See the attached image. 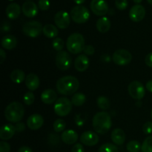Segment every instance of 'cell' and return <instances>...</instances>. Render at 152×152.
<instances>
[{"instance_id": "6da1fadb", "label": "cell", "mask_w": 152, "mask_h": 152, "mask_svg": "<svg viewBox=\"0 0 152 152\" xmlns=\"http://www.w3.org/2000/svg\"><path fill=\"white\" fill-rule=\"evenodd\" d=\"M56 90L60 94L70 96L76 94L80 87L78 79L73 76H65L57 80L56 84Z\"/></svg>"}, {"instance_id": "7a4b0ae2", "label": "cell", "mask_w": 152, "mask_h": 152, "mask_svg": "<svg viewBox=\"0 0 152 152\" xmlns=\"http://www.w3.org/2000/svg\"><path fill=\"white\" fill-rule=\"evenodd\" d=\"M92 124L96 133L105 134L111 129L112 126L111 116L105 111L96 113L93 117Z\"/></svg>"}, {"instance_id": "3957f363", "label": "cell", "mask_w": 152, "mask_h": 152, "mask_svg": "<svg viewBox=\"0 0 152 152\" xmlns=\"http://www.w3.org/2000/svg\"><path fill=\"white\" fill-rule=\"evenodd\" d=\"M25 115L23 105L19 102H13L9 104L4 110V117L10 123L20 122Z\"/></svg>"}, {"instance_id": "277c9868", "label": "cell", "mask_w": 152, "mask_h": 152, "mask_svg": "<svg viewBox=\"0 0 152 152\" xmlns=\"http://www.w3.org/2000/svg\"><path fill=\"white\" fill-rule=\"evenodd\" d=\"M85 39L81 34L74 33L68 37L66 47L68 51L73 54H78L83 51L85 48Z\"/></svg>"}, {"instance_id": "5b68a950", "label": "cell", "mask_w": 152, "mask_h": 152, "mask_svg": "<svg viewBox=\"0 0 152 152\" xmlns=\"http://www.w3.org/2000/svg\"><path fill=\"white\" fill-rule=\"evenodd\" d=\"M71 19L77 24L86 23L90 18L88 9L83 5H77L71 10Z\"/></svg>"}, {"instance_id": "8992f818", "label": "cell", "mask_w": 152, "mask_h": 152, "mask_svg": "<svg viewBox=\"0 0 152 152\" xmlns=\"http://www.w3.org/2000/svg\"><path fill=\"white\" fill-rule=\"evenodd\" d=\"M72 102L66 97H60L56 101L53 106L54 112L59 117H65L72 110Z\"/></svg>"}, {"instance_id": "52a82bcc", "label": "cell", "mask_w": 152, "mask_h": 152, "mask_svg": "<svg viewBox=\"0 0 152 152\" xmlns=\"http://www.w3.org/2000/svg\"><path fill=\"white\" fill-rule=\"evenodd\" d=\"M22 31L27 37L36 38L41 34L42 31H43V27L38 21H31L26 22L23 25Z\"/></svg>"}, {"instance_id": "ba28073f", "label": "cell", "mask_w": 152, "mask_h": 152, "mask_svg": "<svg viewBox=\"0 0 152 152\" xmlns=\"http://www.w3.org/2000/svg\"><path fill=\"white\" fill-rule=\"evenodd\" d=\"M113 62L117 65L124 66L127 65L132 62V55L129 50L125 49H120L117 50L113 53L112 56Z\"/></svg>"}, {"instance_id": "9c48e42d", "label": "cell", "mask_w": 152, "mask_h": 152, "mask_svg": "<svg viewBox=\"0 0 152 152\" xmlns=\"http://www.w3.org/2000/svg\"><path fill=\"white\" fill-rule=\"evenodd\" d=\"M72 64V59L68 52L61 50L56 56V65L61 71H67L69 69Z\"/></svg>"}, {"instance_id": "30bf717a", "label": "cell", "mask_w": 152, "mask_h": 152, "mask_svg": "<svg viewBox=\"0 0 152 152\" xmlns=\"http://www.w3.org/2000/svg\"><path fill=\"white\" fill-rule=\"evenodd\" d=\"M128 91H129V95L133 99H137V100L142 99L145 94V90L143 85L140 82L137 81V80L132 82L129 85Z\"/></svg>"}, {"instance_id": "8fae6325", "label": "cell", "mask_w": 152, "mask_h": 152, "mask_svg": "<svg viewBox=\"0 0 152 152\" xmlns=\"http://www.w3.org/2000/svg\"><path fill=\"white\" fill-rule=\"evenodd\" d=\"M91 10L96 16H105L108 11V6L105 0H91Z\"/></svg>"}, {"instance_id": "7c38bea8", "label": "cell", "mask_w": 152, "mask_h": 152, "mask_svg": "<svg viewBox=\"0 0 152 152\" xmlns=\"http://www.w3.org/2000/svg\"><path fill=\"white\" fill-rule=\"evenodd\" d=\"M71 22V16L65 10L58 11L54 16V22L58 28L65 29L68 28Z\"/></svg>"}, {"instance_id": "4fadbf2b", "label": "cell", "mask_w": 152, "mask_h": 152, "mask_svg": "<svg viewBox=\"0 0 152 152\" xmlns=\"http://www.w3.org/2000/svg\"><path fill=\"white\" fill-rule=\"evenodd\" d=\"M99 140V136L91 131L85 132L80 137V142L87 146H94L98 143Z\"/></svg>"}, {"instance_id": "5bb4252c", "label": "cell", "mask_w": 152, "mask_h": 152, "mask_svg": "<svg viewBox=\"0 0 152 152\" xmlns=\"http://www.w3.org/2000/svg\"><path fill=\"white\" fill-rule=\"evenodd\" d=\"M145 16V9L141 4H135L129 11V17L133 22H139L144 19Z\"/></svg>"}, {"instance_id": "9a60e30c", "label": "cell", "mask_w": 152, "mask_h": 152, "mask_svg": "<svg viewBox=\"0 0 152 152\" xmlns=\"http://www.w3.org/2000/svg\"><path fill=\"white\" fill-rule=\"evenodd\" d=\"M44 124V119L42 115L38 114H34L30 116L27 120L28 127L31 130L36 131L39 129Z\"/></svg>"}, {"instance_id": "2e32d148", "label": "cell", "mask_w": 152, "mask_h": 152, "mask_svg": "<svg viewBox=\"0 0 152 152\" xmlns=\"http://www.w3.org/2000/svg\"><path fill=\"white\" fill-rule=\"evenodd\" d=\"M22 11L27 17L34 18L38 13V7L34 1H28L22 4Z\"/></svg>"}, {"instance_id": "e0dca14e", "label": "cell", "mask_w": 152, "mask_h": 152, "mask_svg": "<svg viewBox=\"0 0 152 152\" xmlns=\"http://www.w3.org/2000/svg\"><path fill=\"white\" fill-rule=\"evenodd\" d=\"M90 61L86 54H80L76 58L74 62V66L79 72H84L88 68Z\"/></svg>"}, {"instance_id": "ac0fdd59", "label": "cell", "mask_w": 152, "mask_h": 152, "mask_svg": "<svg viewBox=\"0 0 152 152\" xmlns=\"http://www.w3.org/2000/svg\"><path fill=\"white\" fill-rule=\"evenodd\" d=\"M61 140L65 144L72 145V144L76 143L78 140V134L72 129L65 130L62 132V135H61Z\"/></svg>"}, {"instance_id": "d6986e66", "label": "cell", "mask_w": 152, "mask_h": 152, "mask_svg": "<svg viewBox=\"0 0 152 152\" xmlns=\"http://www.w3.org/2000/svg\"><path fill=\"white\" fill-rule=\"evenodd\" d=\"M15 126L12 124H5L0 129V138L1 140H8L11 139L16 133Z\"/></svg>"}, {"instance_id": "ffe728a7", "label": "cell", "mask_w": 152, "mask_h": 152, "mask_svg": "<svg viewBox=\"0 0 152 152\" xmlns=\"http://www.w3.org/2000/svg\"><path fill=\"white\" fill-rule=\"evenodd\" d=\"M26 87L31 91H36L40 85V80L38 76L35 74H29L25 78Z\"/></svg>"}, {"instance_id": "44dd1931", "label": "cell", "mask_w": 152, "mask_h": 152, "mask_svg": "<svg viewBox=\"0 0 152 152\" xmlns=\"http://www.w3.org/2000/svg\"><path fill=\"white\" fill-rule=\"evenodd\" d=\"M57 94L56 91L53 89H46L41 94V99L42 102L48 105L53 104V102H56L57 100Z\"/></svg>"}, {"instance_id": "7402d4cb", "label": "cell", "mask_w": 152, "mask_h": 152, "mask_svg": "<svg viewBox=\"0 0 152 152\" xmlns=\"http://www.w3.org/2000/svg\"><path fill=\"white\" fill-rule=\"evenodd\" d=\"M6 15L10 19H16L21 13V7L17 3H10L6 7Z\"/></svg>"}, {"instance_id": "603a6c76", "label": "cell", "mask_w": 152, "mask_h": 152, "mask_svg": "<svg viewBox=\"0 0 152 152\" xmlns=\"http://www.w3.org/2000/svg\"><path fill=\"white\" fill-rule=\"evenodd\" d=\"M111 140L117 145H122L126 140V134L121 129H115L111 132Z\"/></svg>"}, {"instance_id": "cb8c5ba5", "label": "cell", "mask_w": 152, "mask_h": 152, "mask_svg": "<svg viewBox=\"0 0 152 152\" xmlns=\"http://www.w3.org/2000/svg\"><path fill=\"white\" fill-rule=\"evenodd\" d=\"M1 46L6 50H12L15 48L17 45V39L11 34L6 35L1 39Z\"/></svg>"}, {"instance_id": "d4e9b609", "label": "cell", "mask_w": 152, "mask_h": 152, "mask_svg": "<svg viewBox=\"0 0 152 152\" xmlns=\"http://www.w3.org/2000/svg\"><path fill=\"white\" fill-rule=\"evenodd\" d=\"M96 27L99 32L105 34V33L108 32L111 28V21L109 20L108 17L102 16L97 20Z\"/></svg>"}, {"instance_id": "484cf974", "label": "cell", "mask_w": 152, "mask_h": 152, "mask_svg": "<svg viewBox=\"0 0 152 152\" xmlns=\"http://www.w3.org/2000/svg\"><path fill=\"white\" fill-rule=\"evenodd\" d=\"M43 34L48 38H55L58 36L59 31L55 25L52 24H47L43 27Z\"/></svg>"}, {"instance_id": "4316f807", "label": "cell", "mask_w": 152, "mask_h": 152, "mask_svg": "<svg viewBox=\"0 0 152 152\" xmlns=\"http://www.w3.org/2000/svg\"><path fill=\"white\" fill-rule=\"evenodd\" d=\"M10 78L12 81L16 84H20L24 80H25V74L22 70L16 69L13 70L10 74Z\"/></svg>"}, {"instance_id": "83f0119b", "label": "cell", "mask_w": 152, "mask_h": 152, "mask_svg": "<svg viewBox=\"0 0 152 152\" xmlns=\"http://www.w3.org/2000/svg\"><path fill=\"white\" fill-rule=\"evenodd\" d=\"M86 101V96L83 93H76L71 97V102L75 106H82Z\"/></svg>"}, {"instance_id": "f1b7e54d", "label": "cell", "mask_w": 152, "mask_h": 152, "mask_svg": "<svg viewBox=\"0 0 152 152\" xmlns=\"http://www.w3.org/2000/svg\"><path fill=\"white\" fill-rule=\"evenodd\" d=\"M142 145L138 141L132 140L126 145V149L129 152H139L141 150Z\"/></svg>"}, {"instance_id": "f546056e", "label": "cell", "mask_w": 152, "mask_h": 152, "mask_svg": "<svg viewBox=\"0 0 152 152\" xmlns=\"http://www.w3.org/2000/svg\"><path fill=\"white\" fill-rule=\"evenodd\" d=\"M96 103H97L99 108L102 110H107L110 108V101L105 96H99L98 97L97 100H96Z\"/></svg>"}, {"instance_id": "4dcf8cb0", "label": "cell", "mask_w": 152, "mask_h": 152, "mask_svg": "<svg viewBox=\"0 0 152 152\" xmlns=\"http://www.w3.org/2000/svg\"><path fill=\"white\" fill-rule=\"evenodd\" d=\"M98 152H119V149L113 143H105L99 147Z\"/></svg>"}, {"instance_id": "1f68e13d", "label": "cell", "mask_w": 152, "mask_h": 152, "mask_svg": "<svg viewBox=\"0 0 152 152\" xmlns=\"http://www.w3.org/2000/svg\"><path fill=\"white\" fill-rule=\"evenodd\" d=\"M53 130L56 132H61L65 129V127H66V123H65V120H63L62 119H57V120H55V122L53 123Z\"/></svg>"}, {"instance_id": "d6a6232c", "label": "cell", "mask_w": 152, "mask_h": 152, "mask_svg": "<svg viewBox=\"0 0 152 152\" xmlns=\"http://www.w3.org/2000/svg\"><path fill=\"white\" fill-rule=\"evenodd\" d=\"M141 150L142 152H152V136H148L142 142Z\"/></svg>"}, {"instance_id": "836d02e7", "label": "cell", "mask_w": 152, "mask_h": 152, "mask_svg": "<svg viewBox=\"0 0 152 152\" xmlns=\"http://www.w3.org/2000/svg\"><path fill=\"white\" fill-rule=\"evenodd\" d=\"M52 46L53 49L57 51H61L65 46V42L61 38H56L52 42Z\"/></svg>"}, {"instance_id": "e575fe53", "label": "cell", "mask_w": 152, "mask_h": 152, "mask_svg": "<svg viewBox=\"0 0 152 152\" xmlns=\"http://www.w3.org/2000/svg\"><path fill=\"white\" fill-rule=\"evenodd\" d=\"M35 100V96H34V93L29 91L27 92L23 96V101L25 102V105H32Z\"/></svg>"}, {"instance_id": "d590c367", "label": "cell", "mask_w": 152, "mask_h": 152, "mask_svg": "<svg viewBox=\"0 0 152 152\" xmlns=\"http://www.w3.org/2000/svg\"><path fill=\"white\" fill-rule=\"evenodd\" d=\"M115 5L118 10H126L128 7L127 0H115Z\"/></svg>"}, {"instance_id": "8d00e7d4", "label": "cell", "mask_w": 152, "mask_h": 152, "mask_svg": "<svg viewBox=\"0 0 152 152\" xmlns=\"http://www.w3.org/2000/svg\"><path fill=\"white\" fill-rule=\"evenodd\" d=\"M38 7L42 10H48L50 7V2L48 0H39L38 2Z\"/></svg>"}, {"instance_id": "74e56055", "label": "cell", "mask_w": 152, "mask_h": 152, "mask_svg": "<svg viewBox=\"0 0 152 152\" xmlns=\"http://www.w3.org/2000/svg\"><path fill=\"white\" fill-rule=\"evenodd\" d=\"M142 131L145 134H152V122H147L142 126Z\"/></svg>"}, {"instance_id": "f35d334b", "label": "cell", "mask_w": 152, "mask_h": 152, "mask_svg": "<svg viewBox=\"0 0 152 152\" xmlns=\"http://www.w3.org/2000/svg\"><path fill=\"white\" fill-rule=\"evenodd\" d=\"M74 120H75L76 125H77V126H80V127L84 126L85 123H86V118H84L81 114L76 115Z\"/></svg>"}, {"instance_id": "ab89813d", "label": "cell", "mask_w": 152, "mask_h": 152, "mask_svg": "<svg viewBox=\"0 0 152 152\" xmlns=\"http://www.w3.org/2000/svg\"><path fill=\"white\" fill-rule=\"evenodd\" d=\"M0 152H10V145L4 141L0 142Z\"/></svg>"}, {"instance_id": "60d3db41", "label": "cell", "mask_w": 152, "mask_h": 152, "mask_svg": "<svg viewBox=\"0 0 152 152\" xmlns=\"http://www.w3.org/2000/svg\"><path fill=\"white\" fill-rule=\"evenodd\" d=\"M83 52H84L86 55H89V56H91V55H93L94 53H95V49L93 45H88L85 46L84 49H83Z\"/></svg>"}, {"instance_id": "b9f144b4", "label": "cell", "mask_w": 152, "mask_h": 152, "mask_svg": "<svg viewBox=\"0 0 152 152\" xmlns=\"http://www.w3.org/2000/svg\"><path fill=\"white\" fill-rule=\"evenodd\" d=\"M71 152H84V148L81 143H77L71 148Z\"/></svg>"}, {"instance_id": "7bdbcfd3", "label": "cell", "mask_w": 152, "mask_h": 152, "mask_svg": "<svg viewBox=\"0 0 152 152\" xmlns=\"http://www.w3.org/2000/svg\"><path fill=\"white\" fill-rule=\"evenodd\" d=\"M15 129H16V132H22L23 131H25V125L24 123H22V122H19L16 124L15 126Z\"/></svg>"}, {"instance_id": "ee69618b", "label": "cell", "mask_w": 152, "mask_h": 152, "mask_svg": "<svg viewBox=\"0 0 152 152\" xmlns=\"http://www.w3.org/2000/svg\"><path fill=\"white\" fill-rule=\"evenodd\" d=\"M10 29V22H8L7 21H4L1 24V30L3 32H7V31H9Z\"/></svg>"}, {"instance_id": "f6af8a7d", "label": "cell", "mask_w": 152, "mask_h": 152, "mask_svg": "<svg viewBox=\"0 0 152 152\" xmlns=\"http://www.w3.org/2000/svg\"><path fill=\"white\" fill-rule=\"evenodd\" d=\"M145 62L148 67L152 68V52L148 53V54L145 56Z\"/></svg>"}, {"instance_id": "bcb514c9", "label": "cell", "mask_w": 152, "mask_h": 152, "mask_svg": "<svg viewBox=\"0 0 152 152\" xmlns=\"http://www.w3.org/2000/svg\"><path fill=\"white\" fill-rule=\"evenodd\" d=\"M6 59V53L3 49H0V63L2 64Z\"/></svg>"}, {"instance_id": "7dc6e473", "label": "cell", "mask_w": 152, "mask_h": 152, "mask_svg": "<svg viewBox=\"0 0 152 152\" xmlns=\"http://www.w3.org/2000/svg\"><path fill=\"white\" fill-rule=\"evenodd\" d=\"M59 137H58L57 134H50V137H49V140L52 142H53V141H54V143L59 142Z\"/></svg>"}, {"instance_id": "c3c4849f", "label": "cell", "mask_w": 152, "mask_h": 152, "mask_svg": "<svg viewBox=\"0 0 152 152\" xmlns=\"http://www.w3.org/2000/svg\"><path fill=\"white\" fill-rule=\"evenodd\" d=\"M17 152H33L32 149L28 146H22L19 148Z\"/></svg>"}, {"instance_id": "681fc988", "label": "cell", "mask_w": 152, "mask_h": 152, "mask_svg": "<svg viewBox=\"0 0 152 152\" xmlns=\"http://www.w3.org/2000/svg\"><path fill=\"white\" fill-rule=\"evenodd\" d=\"M145 88L149 92H151L152 93V80H149L148 83L145 85Z\"/></svg>"}, {"instance_id": "f907efd6", "label": "cell", "mask_w": 152, "mask_h": 152, "mask_svg": "<svg viewBox=\"0 0 152 152\" xmlns=\"http://www.w3.org/2000/svg\"><path fill=\"white\" fill-rule=\"evenodd\" d=\"M74 1L77 5H81L82 4H83L86 1V0H74Z\"/></svg>"}, {"instance_id": "816d5d0a", "label": "cell", "mask_w": 152, "mask_h": 152, "mask_svg": "<svg viewBox=\"0 0 152 152\" xmlns=\"http://www.w3.org/2000/svg\"><path fill=\"white\" fill-rule=\"evenodd\" d=\"M142 1V0H133V1H134V3H136L137 4H139L140 3L141 1Z\"/></svg>"}, {"instance_id": "f5cc1de1", "label": "cell", "mask_w": 152, "mask_h": 152, "mask_svg": "<svg viewBox=\"0 0 152 152\" xmlns=\"http://www.w3.org/2000/svg\"><path fill=\"white\" fill-rule=\"evenodd\" d=\"M147 1H148L151 5H152V0H147Z\"/></svg>"}, {"instance_id": "db71d44e", "label": "cell", "mask_w": 152, "mask_h": 152, "mask_svg": "<svg viewBox=\"0 0 152 152\" xmlns=\"http://www.w3.org/2000/svg\"><path fill=\"white\" fill-rule=\"evenodd\" d=\"M151 120H152V110H151Z\"/></svg>"}, {"instance_id": "11a10c76", "label": "cell", "mask_w": 152, "mask_h": 152, "mask_svg": "<svg viewBox=\"0 0 152 152\" xmlns=\"http://www.w3.org/2000/svg\"><path fill=\"white\" fill-rule=\"evenodd\" d=\"M9 1H13V0H9Z\"/></svg>"}]
</instances>
